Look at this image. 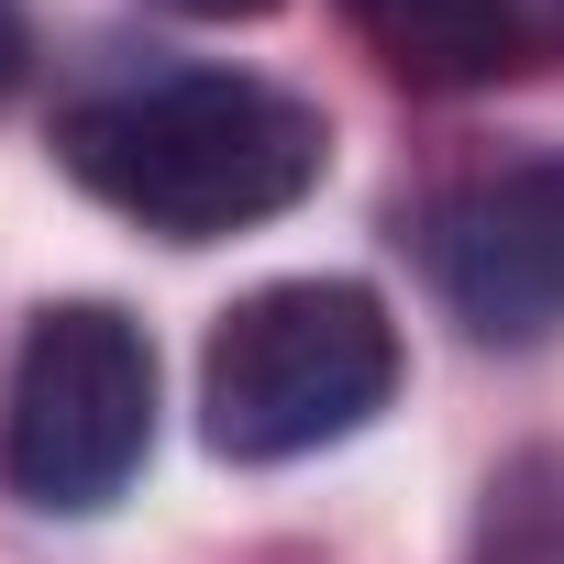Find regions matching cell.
<instances>
[{
  "mask_svg": "<svg viewBox=\"0 0 564 564\" xmlns=\"http://www.w3.org/2000/svg\"><path fill=\"white\" fill-rule=\"evenodd\" d=\"M476 564H564V443H553V454H520V465L487 487Z\"/></svg>",
  "mask_w": 564,
  "mask_h": 564,
  "instance_id": "obj_6",
  "label": "cell"
},
{
  "mask_svg": "<svg viewBox=\"0 0 564 564\" xmlns=\"http://www.w3.org/2000/svg\"><path fill=\"white\" fill-rule=\"evenodd\" d=\"M399 399V322L355 276H276L232 300L199 355V432L232 465H289Z\"/></svg>",
  "mask_w": 564,
  "mask_h": 564,
  "instance_id": "obj_2",
  "label": "cell"
},
{
  "mask_svg": "<svg viewBox=\"0 0 564 564\" xmlns=\"http://www.w3.org/2000/svg\"><path fill=\"white\" fill-rule=\"evenodd\" d=\"M23 56H34V34H23V0H0V100H12V78H23Z\"/></svg>",
  "mask_w": 564,
  "mask_h": 564,
  "instance_id": "obj_7",
  "label": "cell"
},
{
  "mask_svg": "<svg viewBox=\"0 0 564 564\" xmlns=\"http://www.w3.org/2000/svg\"><path fill=\"white\" fill-rule=\"evenodd\" d=\"M432 276L476 333H553L564 322V166H509L432 210Z\"/></svg>",
  "mask_w": 564,
  "mask_h": 564,
  "instance_id": "obj_4",
  "label": "cell"
},
{
  "mask_svg": "<svg viewBox=\"0 0 564 564\" xmlns=\"http://www.w3.org/2000/svg\"><path fill=\"white\" fill-rule=\"evenodd\" d=\"M56 155L122 221H144L166 243H221V232H254L276 210H300L333 166V133L276 78L177 67V78H133V89L78 100L56 122Z\"/></svg>",
  "mask_w": 564,
  "mask_h": 564,
  "instance_id": "obj_1",
  "label": "cell"
},
{
  "mask_svg": "<svg viewBox=\"0 0 564 564\" xmlns=\"http://www.w3.org/2000/svg\"><path fill=\"white\" fill-rule=\"evenodd\" d=\"M155 443V344L111 300H56L23 333L12 366V421H0V476L23 509L89 520L144 476Z\"/></svg>",
  "mask_w": 564,
  "mask_h": 564,
  "instance_id": "obj_3",
  "label": "cell"
},
{
  "mask_svg": "<svg viewBox=\"0 0 564 564\" xmlns=\"http://www.w3.org/2000/svg\"><path fill=\"white\" fill-rule=\"evenodd\" d=\"M166 12H199V23H254V12H276V0H166Z\"/></svg>",
  "mask_w": 564,
  "mask_h": 564,
  "instance_id": "obj_8",
  "label": "cell"
},
{
  "mask_svg": "<svg viewBox=\"0 0 564 564\" xmlns=\"http://www.w3.org/2000/svg\"><path fill=\"white\" fill-rule=\"evenodd\" d=\"M344 12L377 34V56L399 78H432V89H476L498 67H531L564 34V0H344Z\"/></svg>",
  "mask_w": 564,
  "mask_h": 564,
  "instance_id": "obj_5",
  "label": "cell"
}]
</instances>
